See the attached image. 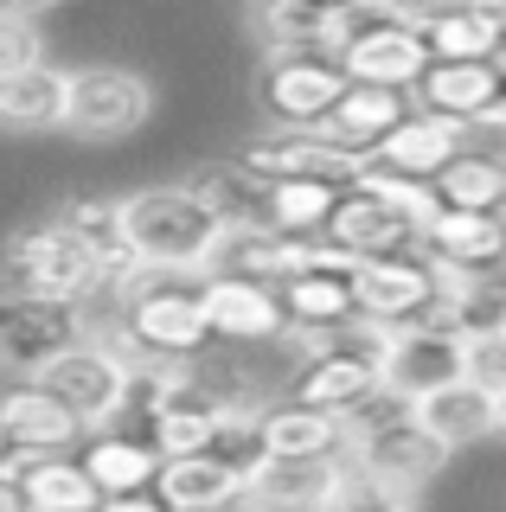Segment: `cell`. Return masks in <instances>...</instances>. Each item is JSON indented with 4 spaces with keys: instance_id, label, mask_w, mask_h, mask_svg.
<instances>
[{
    "instance_id": "obj_1",
    "label": "cell",
    "mask_w": 506,
    "mask_h": 512,
    "mask_svg": "<svg viewBox=\"0 0 506 512\" xmlns=\"http://www.w3.org/2000/svg\"><path fill=\"white\" fill-rule=\"evenodd\" d=\"M116 224L135 263H167V269H212V250L225 237V212L199 199L193 186H141L116 199Z\"/></svg>"
},
{
    "instance_id": "obj_2",
    "label": "cell",
    "mask_w": 506,
    "mask_h": 512,
    "mask_svg": "<svg viewBox=\"0 0 506 512\" xmlns=\"http://www.w3.org/2000/svg\"><path fill=\"white\" fill-rule=\"evenodd\" d=\"M103 288V263L90 256L58 218L26 224L0 250V295H33V301H90Z\"/></svg>"
},
{
    "instance_id": "obj_3",
    "label": "cell",
    "mask_w": 506,
    "mask_h": 512,
    "mask_svg": "<svg viewBox=\"0 0 506 512\" xmlns=\"http://www.w3.org/2000/svg\"><path fill=\"white\" fill-rule=\"evenodd\" d=\"M39 384V391H52L58 404H65L77 423H84V436L90 429H109L122 416V404H129V365H122V352L103 340L97 327L84 333V340H71L65 352H52L45 365H33L26 372Z\"/></svg>"
},
{
    "instance_id": "obj_4",
    "label": "cell",
    "mask_w": 506,
    "mask_h": 512,
    "mask_svg": "<svg viewBox=\"0 0 506 512\" xmlns=\"http://www.w3.org/2000/svg\"><path fill=\"white\" fill-rule=\"evenodd\" d=\"M154 116V84L129 64H77L65 71V135L77 141H129Z\"/></svg>"
},
{
    "instance_id": "obj_5",
    "label": "cell",
    "mask_w": 506,
    "mask_h": 512,
    "mask_svg": "<svg viewBox=\"0 0 506 512\" xmlns=\"http://www.w3.org/2000/svg\"><path fill=\"white\" fill-rule=\"evenodd\" d=\"M346 461H353L359 480H372V487L391 493L398 506H417V493L430 487L455 455L417 423V416H404V423H385V429H372V436H359L346 448Z\"/></svg>"
},
{
    "instance_id": "obj_6",
    "label": "cell",
    "mask_w": 506,
    "mask_h": 512,
    "mask_svg": "<svg viewBox=\"0 0 506 512\" xmlns=\"http://www.w3.org/2000/svg\"><path fill=\"white\" fill-rule=\"evenodd\" d=\"M237 167L257 180H314V186H353L366 167V148H346L327 128H270V135L244 141Z\"/></svg>"
},
{
    "instance_id": "obj_7",
    "label": "cell",
    "mask_w": 506,
    "mask_h": 512,
    "mask_svg": "<svg viewBox=\"0 0 506 512\" xmlns=\"http://www.w3.org/2000/svg\"><path fill=\"white\" fill-rule=\"evenodd\" d=\"M442 288V269L423 256L417 244L410 250H391V256H359L346 269V295H353V314L366 320H385V327H404L417 320V308Z\"/></svg>"
},
{
    "instance_id": "obj_8",
    "label": "cell",
    "mask_w": 506,
    "mask_h": 512,
    "mask_svg": "<svg viewBox=\"0 0 506 512\" xmlns=\"http://www.w3.org/2000/svg\"><path fill=\"white\" fill-rule=\"evenodd\" d=\"M353 480L346 455H263L244 474V506L250 512H327Z\"/></svg>"
},
{
    "instance_id": "obj_9",
    "label": "cell",
    "mask_w": 506,
    "mask_h": 512,
    "mask_svg": "<svg viewBox=\"0 0 506 512\" xmlns=\"http://www.w3.org/2000/svg\"><path fill=\"white\" fill-rule=\"evenodd\" d=\"M500 58H430L423 77L410 84V109H436V116H455L481 135H494L506 122V103H500Z\"/></svg>"
},
{
    "instance_id": "obj_10",
    "label": "cell",
    "mask_w": 506,
    "mask_h": 512,
    "mask_svg": "<svg viewBox=\"0 0 506 512\" xmlns=\"http://www.w3.org/2000/svg\"><path fill=\"white\" fill-rule=\"evenodd\" d=\"M199 314H205V333L225 346H276L282 327H289L276 288L257 276H231V269L199 276Z\"/></svg>"
},
{
    "instance_id": "obj_11",
    "label": "cell",
    "mask_w": 506,
    "mask_h": 512,
    "mask_svg": "<svg viewBox=\"0 0 506 512\" xmlns=\"http://www.w3.org/2000/svg\"><path fill=\"white\" fill-rule=\"evenodd\" d=\"M340 71L346 84H385V90H410L423 77V64H430V52H423V32L404 26V20H385V13H366L353 32H346L340 45Z\"/></svg>"
},
{
    "instance_id": "obj_12",
    "label": "cell",
    "mask_w": 506,
    "mask_h": 512,
    "mask_svg": "<svg viewBox=\"0 0 506 512\" xmlns=\"http://www.w3.org/2000/svg\"><path fill=\"white\" fill-rule=\"evenodd\" d=\"M90 333L84 301H33V295H0V365L33 372L52 352Z\"/></svg>"
},
{
    "instance_id": "obj_13",
    "label": "cell",
    "mask_w": 506,
    "mask_h": 512,
    "mask_svg": "<svg viewBox=\"0 0 506 512\" xmlns=\"http://www.w3.org/2000/svg\"><path fill=\"white\" fill-rule=\"evenodd\" d=\"M346 71L334 58H308V52H270L263 64V109L276 116V128H321L327 109L340 103Z\"/></svg>"
},
{
    "instance_id": "obj_14",
    "label": "cell",
    "mask_w": 506,
    "mask_h": 512,
    "mask_svg": "<svg viewBox=\"0 0 506 512\" xmlns=\"http://www.w3.org/2000/svg\"><path fill=\"white\" fill-rule=\"evenodd\" d=\"M410 416H417L449 455H462V448H481L506 429V391L474 384V378H449V384H436V391H423L417 404H410Z\"/></svg>"
},
{
    "instance_id": "obj_15",
    "label": "cell",
    "mask_w": 506,
    "mask_h": 512,
    "mask_svg": "<svg viewBox=\"0 0 506 512\" xmlns=\"http://www.w3.org/2000/svg\"><path fill=\"white\" fill-rule=\"evenodd\" d=\"M417 250L442 276H494L506 256V231L494 212H449V205H436L417 231Z\"/></svg>"
},
{
    "instance_id": "obj_16",
    "label": "cell",
    "mask_w": 506,
    "mask_h": 512,
    "mask_svg": "<svg viewBox=\"0 0 506 512\" xmlns=\"http://www.w3.org/2000/svg\"><path fill=\"white\" fill-rule=\"evenodd\" d=\"M468 135H474V128L455 122V116H436V109H404V116L366 148V160H372V167L404 173V180H430L449 154L468 148Z\"/></svg>"
},
{
    "instance_id": "obj_17",
    "label": "cell",
    "mask_w": 506,
    "mask_h": 512,
    "mask_svg": "<svg viewBox=\"0 0 506 512\" xmlns=\"http://www.w3.org/2000/svg\"><path fill=\"white\" fill-rule=\"evenodd\" d=\"M462 378V340L455 333H436V327H391V346L378 359V384L398 391L404 404H417L423 391Z\"/></svg>"
},
{
    "instance_id": "obj_18",
    "label": "cell",
    "mask_w": 506,
    "mask_h": 512,
    "mask_svg": "<svg viewBox=\"0 0 506 512\" xmlns=\"http://www.w3.org/2000/svg\"><path fill=\"white\" fill-rule=\"evenodd\" d=\"M321 237L346 256H391V250H410L417 244V218L391 212L385 199H372V192L359 186H340L334 192V212H327Z\"/></svg>"
},
{
    "instance_id": "obj_19",
    "label": "cell",
    "mask_w": 506,
    "mask_h": 512,
    "mask_svg": "<svg viewBox=\"0 0 506 512\" xmlns=\"http://www.w3.org/2000/svg\"><path fill=\"white\" fill-rule=\"evenodd\" d=\"M353 263L359 256L321 244L308 269L282 276L276 301H282V314H289V327H340V320H353V295H346V269Z\"/></svg>"
},
{
    "instance_id": "obj_20",
    "label": "cell",
    "mask_w": 506,
    "mask_h": 512,
    "mask_svg": "<svg viewBox=\"0 0 506 512\" xmlns=\"http://www.w3.org/2000/svg\"><path fill=\"white\" fill-rule=\"evenodd\" d=\"M0 436H7L20 455H71L84 442V423L58 404L52 391H39L33 378L0 391Z\"/></svg>"
},
{
    "instance_id": "obj_21",
    "label": "cell",
    "mask_w": 506,
    "mask_h": 512,
    "mask_svg": "<svg viewBox=\"0 0 506 512\" xmlns=\"http://www.w3.org/2000/svg\"><path fill=\"white\" fill-rule=\"evenodd\" d=\"M314 237H289V231H270V224H225L212 250V269H231V276H257V282H282L295 269L314 263Z\"/></svg>"
},
{
    "instance_id": "obj_22",
    "label": "cell",
    "mask_w": 506,
    "mask_h": 512,
    "mask_svg": "<svg viewBox=\"0 0 506 512\" xmlns=\"http://www.w3.org/2000/svg\"><path fill=\"white\" fill-rule=\"evenodd\" d=\"M65 122V71L52 58L0 71V128L7 135H52Z\"/></svg>"
},
{
    "instance_id": "obj_23",
    "label": "cell",
    "mask_w": 506,
    "mask_h": 512,
    "mask_svg": "<svg viewBox=\"0 0 506 512\" xmlns=\"http://www.w3.org/2000/svg\"><path fill=\"white\" fill-rule=\"evenodd\" d=\"M148 493H154L167 512H212V506L244 500V474L225 468V461H212V455L199 448V455L161 461V468H154V480H148Z\"/></svg>"
},
{
    "instance_id": "obj_24",
    "label": "cell",
    "mask_w": 506,
    "mask_h": 512,
    "mask_svg": "<svg viewBox=\"0 0 506 512\" xmlns=\"http://www.w3.org/2000/svg\"><path fill=\"white\" fill-rule=\"evenodd\" d=\"M257 436H263V455H346L340 410H314V404H295V397L263 404Z\"/></svg>"
},
{
    "instance_id": "obj_25",
    "label": "cell",
    "mask_w": 506,
    "mask_h": 512,
    "mask_svg": "<svg viewBox=\"0 0 506 512\" xmlns=\"http://www.w3.org/2000/svg\"><path fill=\"white\" fill-rule=\"evenodd\" d=\"M154 468H161V455H154L141 436H122V429H90L84 474H90V487H97V500H103V493H141L154 480Z\"/></svg>"
},
{
    "instance_id": "obj_26",
    "label": "cell",
    "mask_w": 506,
    "mask_h": 512,
    "mask_svg": "<svg viewBox=\"0 0 506 512\" xmlns=\"http://www.w3.org/2000/svg\"><path fill=\"white\" fill-rule=\"evenodd\" d=\"M430 199L449 205V212H494V205L506 199V167L494 154L462 148V154H449L430 173Z\"/></svg>"
},
{
    "instance_id": "obj_27",
    "label": "cell",
    "mask_w": 506,
    "mask_h": 512,
    "mask_svg": "<svg viewBox=\"0 0 506 512\" xmlns=\"http://www.w3.org/2000/svg\"><path fill=\"white\" fill-rule=\"evenodd\" d=\"M13 487H20L26 512H90L97 506V487H90L84 461H71V455H33L13 474Z\"/></svg>"
},
{
    "instance_id": "obj_28",
    "label": "cell",
    "mask_w": 506,
    "mask_h": 512,
    "mask_svg": "<svg viewBox=\"0 0 506 512\" xmlns=\"http://www.w3.org/2000/svg\"><path fill=\"white\" fill-rule=\"evenodd\" d=\"M410 109V96L404 90H385V84H346L340 90V103L327 109V135L334 141H346V148H372L378 135H385L391 122H398Z\"/></svg>"
},
{
    "instance_id": "obj_29",
    "label": "cell",
    "mask_w": 506,
    "mask_h": 512,
    "mask_svg": "<svg viewBox=\"0 0 506 512\" xmlns=\"http://www.w3.org/2000/svg\"><path fill=\"white\" fill-rule=\"evenodd\" d=\"M378 384V372L372 365H359V359H346V352H334L327 346L321 359H308L302 372H295V404H314V410H346L353 397H366Z\"/></svg>"
},
{
    "instance_id": "obj_30",
    "label": "cell",
    "mask_w": 506,
    "mask_h": 512,
    "mask_svg": "<svg viewBox=\"0 0 506 512\" xmlns=\"http://www.w3.org/2000/svg\"><path fill=\"white\" fill-rule=\"evenodd\" d=\"M334 192L340 186H314V180H270L263 186V218L270 231H289V237H321L327 212H334Z\"/></svg>"
},
{
    "instance_id": "obj_31",
    "label": "cell",
    "mask_w": 506,
    "mask_h": 512,
    "mask_svg": "<svg viewBox=\"0 0 506 512\" xmlns=\"http://www.w3.org/2000/svg\"><path fill=\"white\" fill-rule=\"evenodd\" d=\"M417 32H423V52L430 58H494L506 20L474 13V7H449V13H436V20L417 26Z\"/></svg>"
},
{
    "instance_id": "obj_32",
    "label": "cell",
    "mask_w": 506,
    "mask_h": 512,
    "mask_svg": "<svg viewBox=\"0 0 506 512\" xmlns=\"http://www.w3.org/2000/svg\"><path fill=\"white\" fill-rule=\"evenodd\" d=\"M58 224H65L77 244H84V250L103 263V282L116 276V269L135 263L129 244H122V224H116V199H71L65 212H58Z\"/></svg>"
},
{
    "instance_id": "obj_33",
    "label": "cell",
    "mask_w": 506,
    "mask_h": 512,
    "mask_svg": "<svg viewBox=\"0 0 506 512\" xmlns=\"http://www.w3.org/2000/svg\"><path fill=\"white\" fill-rule=\"evenodd\" d=\"M218 416H225V410H212V404H173V410H154V416H148V436H141V442H148L161 461H173V455H199Z\"/></svg>"
},
{
    "instance_id": "obj_34",
    "label": "cell",
    "mask_w": 506,
    "mask_h": 512,
    "mask_svg": "<svg viewBox=\"0 0 506 512\" xmlns=\"http://www.w3.org/2000/svg\"><path fill=\"white\" fill-rule=\"evenodd\" d=\"M205 455L212 461H225V468L237 474H250L263 461V436H257V410H225L212 423V436H205Z\"/></svg>"
},
{
    "instance_id": "obj_35",
    "label": "cell",
    "mask_w": 506,
    "mask_h": 512,
    "mask_svg": "<svg viewBox=\"0 0 506 512\" xmlns=\"http://www.w3.org/2000/svg\"><path fill=\"white\" fill-rule=\"evenodd\" d=\"M45 58V32L39 20H26V13H7L0 7V71H13V64H33Z\"/></svg>"
},
{
    "instance_id": "obj_36",
    "label": "cell",
    "mask_w": 506,
    "mask_h": 512,
    "mask_svg": "<svg viewBox=\"0 0 506 512\" xmlns=\"http://www.w3.org/2000/svg\"><path fill=\"white\" fill-rule=\"evenodd\" d=\"M500 352H506V333H474V340H462V378L506 391V359Z\"/></svg>"
},
{
    "instance_id": "obj_37",
    "label": "cell",
    "mask_w": 506,
    "mask_h": 512,
    "mask_svg": "<svg viewBox=\"0 0 506 512\" xmlns=\"http://www.w3.org/2000/svg\"><path fill=\"white\" fill-rule=\"evenodd\" d=\"M385 20H404V26H430L436 13H449V7H468V0H372Z\"/></svg>"
},
{
    "instance_id": "obj_38",
    "label": "cell",
    "mask_w": 506,
    "mask_h": 512,
    "mask_svg": "<svg viewBox=\"0 0 506 512\" xmlns=\"http://www.w3.org/2000/svg\"><path fill=\"white\" fill-rule=\"evenodd\" d=\"M263 7H282V13H314V20H346V13H366L372 0H263Z\"/></svg>"
},
{
    "instance_id": "obj_39",
    "label": "cell",
    "mask_w": 506,
    "mask_h": 512,
    "mask_svg": "<svg viewBox=\"0 0 506 512\" xmlns=\"http://www.w3.org/2000/svg\"><path fill=\"white\" fill-rule=\"evenodd\" d=\"M90 512H167V506L154 500L148 487H141V493H103V500L90 506Z\"/></svg>"
},
{
    "instance_id": "obj_40",
    "label": "cell",
    "mask_w": 506,
    "mask_h": 512,
    "mask_svg": "<svg viewBox=\"0 0 506 512\" xmlns=\"http://www.w3.org/2000/svg\"><path fill=\"white\" fill-rule=\"evenodd\" d=\"M7 13H26V20H39V13H52V7H65V0H0Z\"/></svg>"
},
{
    "instance_id": "obj_41",
    "label": "cell",
    "mask_w": 506,
    "mask_h": 512,
    "mask_svg": "<svg viewBox=\"0 0 506 512\" xmlns=\"http://www.w3.org/2000/svg\"><path fill=\"white\" fill-rule=\"evenodd\" d=\"M0 512H26V500H20V487H13V480H0Z\"/></svg>"
},
{
    "instance_id": "obj_42",
    "label": "cell",
    "mask_w": 506,
    "mask_h": 512,
    "mask_svg": "<svg viewBox=\"0 0 506 512\" xmlns=\"http://www.w3.org/2000/svg\"><path fill=\"white\" fill-rule=\"evenodd\" d=\"M212 512H250V506H244V500H231V506H212Z\"/></svg>"
}]
</instances>
